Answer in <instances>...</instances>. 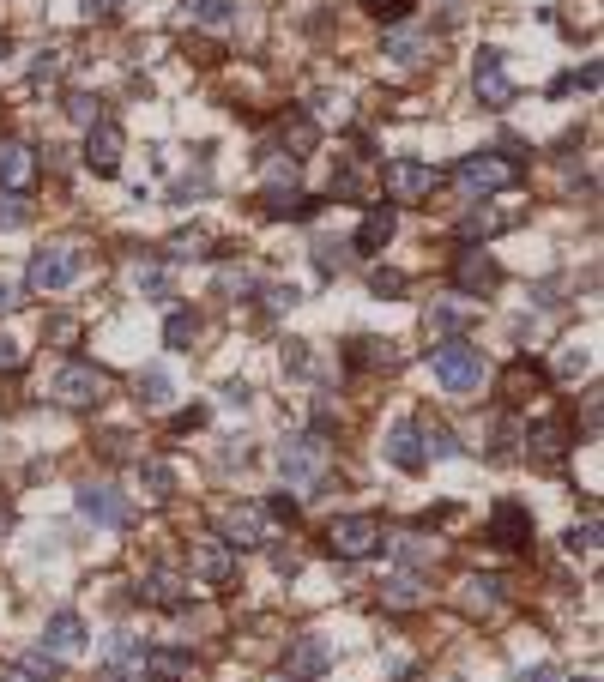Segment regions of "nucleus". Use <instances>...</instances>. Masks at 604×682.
Returning a JSON list of instances; mask_svg holds the SVG:
<instances>
[{
	"mask_svg": "<svg viewBox=\"0 0 604 682\" xmlns=\"http://www.w3.org/2000/svg\"><path fill=\"white\" fill-rule=\"evenodd\" d=\"M224 290H236V296H248V290H254V272H224Z\"/></svg>",
	"mask_w": 604,
	"mask_h": 682,
	"instance_id": "52",
	"label": "nucleus"
},
{
	"mask_svg": "<svg viewBox=\"0 0 604 682\" xmlns=\"http://www.w3.org/2000/svg\"><path fill=\"white\" fill-rule=\"evenodd\" d=\"M453 182H460L472 200L514 188V182H520V145L508 139L502 151H472V157H460V169H453Z\"/></svg>",
	"mask_w": 604,
	"mask_h": 682,
	"instance_id": "1",
	"label": "nucleus"
},
{
	"mask_svg": "<svg viewBox=\"0 0 604 682\" xmlns=\"http://www.w3.org/2000/svg\"><path fill=\"white\" fill-rule=\"evenodd\" d=\"M381 453H387L399 471H423V459H429V453H423V435H417L411 423H393L387 441H381Z\"/></svg>",
	"mask_w": 604,
	"mask_h": 682,
	"instance_id": "18",
	"label": "nucleus"
},
{
	"mask_svg": "<svg viewBox=\"0 0 604 682\" xmlns=\"http://www.w3.org/2000/svg\"><path fill=\"white\" fill-rule=\"evenodd\" d=\"M460 604H466V610H496V604H502V580H496V574H472L466 592H460Z\"/></svg>",
	"mask_w": 604,
	"mask_h": 682,
	"instance_id": "29",
	"label": "nucleus"
},
{
	"mask_svg": "<svg viewBox=\"0 0 604 682\" xmlns=\"http://www.w3.org/2000/svg\"><path fill=\"white\" fill-rule=\"evenodd\" d=\"M31 182H37V151L25 139H0V188L25 194Z\"/></svg>",
	"mask_w": 604,
	"mask_h": 682,
	"instance_id": "14",
	"label": "nucleus"
},
{
	"mask_svg": "<svg viewBox=\"0 0 604 682\" xmlns=\"http://www.w3.org/2000/svg\"><path fill=\"white\" fill-rule=\"evenodd\" d=\"M188 13H194L200 25H212V31H230V25H236V7H230V0H188Z\"/></svg>",
	"mask_w": 604,
	"mask_h": 682,
	"instance_id": "32",
	"label": "nucleus"
},
{
	"mask_svg": "<svg viewBox=\"0 0 604 682\" xmlns=\"http://www.w3.org/2000/svg\"><path fill=\"white\" fill-rule=\"evenodd\" d=\"M278 465H284L290 483H315V477L333 465V441H327L321 429H309V435H296V441L278 447Z\"/></svg>",
	"mask_w": 604,
	"mask_h": 682,
	"instance_id": "4",
	"label": "nucleus"
},
{
	"mask_svg": "<svg viewBox=\"0 0 604 682\" xmlns=\"http://www.w3.org/2000/svg\"><path fill=\"white\" fill-rule=\"evenodd\" d=\"M315 260H321V272H339L345 266V248L339 242H315Z\"/></svg>",
	"mask_w": 604,
	"mask_h": 682,
	"instance_id": "46",
	"label": "nucleus"
},
{
	"mask_svg": "<svg viewBox=\"0 0 604 682\" xmlns=\"http://www.w3.org/2000/svg\"><path fill=\"white\" fill-rule=\"evenodd\" d=\"M381 182H387V200H423V194H435V163H423V157H393L387 169H381Z\"/></svg>",
	"mask_w": 604,
	"mask_h": 682,
	"instance_id": "7",
	"label": "nucleus"
},
{
	"mask_svg": "<svg viewBox=\"0 0 604 682\" xmlns=\"http://www.w3.org/2000/svg\"><path fill=\"white\" fill-rule=\"evenodd\" d=\"M55 399H61V405H73V411H91V405H103V399H109V375H103V369H91V363H67V369L55 375Z\"/></svg>",
	"mask_w": 604,
	"mask_h": 682,
	"instance_id": "6",
	"label": "nucleus"
},
{
	"mask_svg": "<svg viewBox=\"0 0 604 682\" xmlns=\"http://www.w3.org/2000/svg\"><path fill=\"white\" fill-rule=\"evenodd\" d=\"M0 682H31V676H25V670H7V676H0Z\"/></svg>",
	"mask_w": 604,
	"mask_h": 682,
	"instance_id": "61",
	"label": "nucleus"
},
{
	"mask_svg": "<svg viewBox=\"0 0 604 682\" xmlns=\"http://www.w3.org/2000/svg\"><path fill=\"white\" fill-rule=\"evenodd\" d=\"M272 568H278V574H296V568H302V556H296V550H272Z\"/></svg>",
	"mask_w": 604,
	"mask_h": 682,
	"instance_id": "55",
	"label": "nucleus"
},
{
	"mask_svg": "<svg viewBox=\"0 0 604 682\" xmlns=\"http://www.w3.org/2000/svg\"><path fill=\"white\" fill-rule=\"evenodd\" d=\"M514 218H520V212H484V206H478V212H466V218H460V242H472V248H478V242H490L496 230H508Z\"/></svg>",
	"mask_w": 604,
	"mask_h": 682,
	"instance_id": "22",
	"label": "nucleus"
},
{
	"mask_svg": "<svg viewBox=\"0 0 604 682\" xmlns=\"http://www.w3.org/2000/svg\"><path fill=\"white\" fill-rule=\"evenodd\" d=\"M490 538L508 544V550H520V544L532 538V514H526L520 501H496V507H490Z\"/></svg>",
	"mask_w": 604,
	"mask_h": 682,
	"instance_id": "15",
	"label": "nucleus"
},
{
	"mask_svg": "<svg viewBox=\"0 0 604 682\" xmlns=\"http://www.w3.org/2000/svg\"><path fill=\"white\" fill-rule=\"evenodd\" d=\"M333 670V646L321 640V634H296L290 646H284V676L290 682H321Z\"/></svg>",
	"mask_w": 604,
	"mask_h": 682,
	"instance_id": "8",
	"label": "nucleus"
},
{
	"mask_svg": "<svg viewBox=\"0 0 604 682\" xmlns=\"http://www.w3.org/2000/svg\"><path fill=\"white\" fill-rule=\"evenodd\" d=\"M79 514H85L91 526H103V532H121V526L133 520V507H127L121 489H109V483H85V489H79Z\"/></svg>",
	"mask_w": 604,
	"mask_h": 682,
	"instance_id": "9",
	"label": "nucleus"
},
{
	"mask_svg": "<svg viewBox=\"0 0 604 682\" xmlns=\"http://www.w3.org/2000/svg\"><path fill=\"white\" fill-rule=\"evenodd\" d=\"M43 652H55V658H79V652H85V622H79L73 610H55L49 628H43Z\"/></svg>",
	"mask_w": 604,
	"mask_h": 682,
	"instance_id": "16",
	"label": "nucleus"
},
{
	"mask_svg": "<svg viewBox=\"0 0 604 682\" xmlns=\"http://www.w3.org/2000/svg\"><path fill=\"white\" fill-rule=\"evenodd\" d=\"M79 272H85V248H79V242H49V248H37V254H31L25 284H31L37 296H49V290H67Z\"/></svg>",
	"mask_w": 604,
	"mask_h": 682,
	"instance_id": "3",
	"label": "nucleus"
},
{
	"mask_svg": "<svg viewBox=\"0 0 604 682\" xmlns=\"http://www.w3.org/2000/svg\"><path fill=\"white\" fill-rule=\"evenodd\" d=\"M25 676H31V682H55V676H61V658L37 646V652H25Z\"/></svg>",
	"mask_w": 604,
	"mask_h": 682,
	"instance_id": "37",
	"label": "nucleus"
},
{
	"mask_svg": "<svg viewBox=\"0 0 604 682\" xmlns=\"http://www.w3.org/2000/svg\"><path fill=\"white\" fill-rule=\"evenodd\" d=\"M260 526H266V514H260L254 501H242V507H230V514H224V532H218V538H224L230 550H254V544H260Z\"/></svg>",
	"mask_w": 604,
	"mask_h": 682,
	"instance_id": "17",
	"label": "nucleus"
},
{
	"mask_svg": "<svg viewBox=\"0 0 604 682\" xmlns=\"http://www.w3.org/2000/svg\"><path fill=\"white\" fill-rule=\"evenodd\" d=\"M453 284H460L466 296H484L502 284V266L484 254V248H460V260H453Z\"/></svg>",
	"mask_w": 604,
	"mask_h": 682,
	"instance_id": "12",
	"label": "nucleus"
},
{
	"mask_svg": "<svg viewBox=\"0 0 604 682\" xmlns=\"http://www.w3.org/2000/svg\"><path fill=\"white\" fill-rule=\"evenodd\" d=\"M55 67H61V49H43V55H37V67H31V79H49Z\"/></svg>",
	"mask_w": 604,
	"mask_h": 682,
	"instance_id": "50",
	"label": "nucleus"
},
{
	"mask_svg": "<svg viewBox=\"0 0 604 682\" xmlns=\"http://www.w3.org/2000/svg\"><path fill=\"white\" fill-rule=\"evenodd\" d=\"M429 369L447 393H472L484 387V351L472 345V338H441V345L429 351Z\"/></svg>",
	"mask_w": 604,
	"mask_h": 682,
	"instance_id": "2",
	"label": "nucleus"
},
{
	"mask_svg": "<svg viewBox=\"0 0 604 682\" xmlns=\"http://www.w3.org/2000/svg\"><path fill=\"white\" fill-rule=\"evenodd\" d=\"M139 489H145V501H170L176 495V465L170 459H139Z\"/></svg>",
	"mask_w": 604,
	"mask_h": 682,
	"instance_id": "21",
	"label": "nucleus"
},
{
	"mask_svg": "<svg viewBox=\"0 0 604 682\" xmlns=\"http://www.w3.org/2000/svg\"><path fill=\"white\" fill-rule=\"evenodd\" d=\"M139 598H145V604H164V610H182V604H188V592H182V580H176L170 568H151V574L139 580Z\"/></svg>",
	"mask_w": 604,
	"mask_h": 682,
	"instance_id": "19",
	"label": "nucleus"
},
{
	"mask_svg": "<svg viewBox=\"0 0 604 682\" xmlns=\"http://www.w3.org/2000/svg\"><path fill=\"white\" fill-rule=\"evenodd\" d=\"M79 13H85V19H109V13H115V0H79Z\"/></svg>",
	"mask_w": 604,
	"mask_h": 682,
	"instance_id": "56",
	"label": "nucleus"
},
{
	"mask_svg": "<svg viewBox=\"0 0 604 682\" xmlns=\"http://www.w3.org/2000/svg\"><path fill=\"white\" fill-rule=\"evenodd\" d=\"M67 115H73L79 127H91V121H103V103H97L91 91H73V97H67Z\"/></svg>",
	"mask_w": 604,
	"mask_h": 682,
	"instance_id": "39",
	"label": "nucleus"
},
{
	"mask_svg": "<svg viewBox=\"0 0 604 682\" xmlns=\"http://www.w3.org/2000/svg\"><path fill=\"white\" fill-rule=\"evenodd\" d=\"M272 682H290V676H272Z\"/></svg>",
	"mask_w": 604,
	"mask_h": 682,
	"instance_id": "62",
	"label": "nucleus"
},
{
	"mask_svg": "<svg viewBox=\"0 0 604 682\" xmlns=\"http://www.w3.org/2000/svg\"><path fill=\"white\" fill-rule=\"evenodd\" d=\"M381 544H387L405 568H429V562H435V544H429V538H417V532H399V538H381Z\"/></svg>",
	"mask_w": 604,
	"mask_h": 682,
	"instance_id": "26",
	"label": "nucleus"
},
{
	"mask_svg": "<svg viewBox=\"0 0 604 682\" xmlns=\"http://www.w3.org/2000/svg\"><path fill=\"white\" fill-rule=\"evenodd\" d=\"M472 91H478L484 109H508V103H514V79H508V67H502V49H484V55L472 61Z\"/></svg>",
	"mask_w": 604,
	"mask_h": 682,
	"instance_id": "10",
	"label": "nucleus"
},
{
	"mask_svg": "<svg viewBox=\"0 0 604 682\" xmlns=\"http://www.w3.org/2000/svg\"><path fill=\"white\" fill-rule=\"evenodd\" d=\"M562 453H568V429L562 423H538L532 429V459L538 465H562Z\"/></svg>",
	"mask_w": 604,
	"mask_h": 682,
	"instance_id": "25",
	"label": "nucleus"
},
{
	"mask_svg": "<svg viewBox=\"0 0 604 682\" xmlns=\"http://www.w3.org/2000/svg\"><path fill=\"white\" fill-rule=\"evenodd\" d=\"M200 194H206V182H176V194H170V200H176V206H188V200H200Z\"/></svg>",
	"mask_w": 604,
	"mask_h": 682,
	"instance_id": "51",
	"label": "nucleus"
},
{
	"mask_svg": "<svg viewBox=\"0 0 604 682\" xmlns=\"http://www.w3.org/2000/svg\"><path fill=\"white\" fill-rule=\"evenodd\" d=\"M25 363V345H19V338H7V332H0V369H19Z\"/></svg>",
	"mask_w": 604,
	"mask_h": 682,
	"instance_id": "47",
	"label": "nucleus"
},
{
	"mask_svg": "<svg viewBox=\"0 0 604 682\" xmlns=\"http://www.w3.org/2000/svg\"><path fill=\"white\" fill-rule=\"evenodd\" d=\"M381 520H369V514H345V520H333L327 526V550L339 556V562H363V556H375L381 550Z\"/></svg>",
	"mask_w": 604,
	"mask_h": 682,
	"instance_id": "5",
	"label": "nucleus"
},
{
	"mask_svg": "<svg viewBox=\"0 0 604 682\" xmlns=\"http://www.w3.org/2000/svg\"><path fill=\"white\" fill-rule=\"evenodd\" d=\"M568 550H574V556H592V550H598V520L574 526V532H568Z\"/></svg>",
	"mask_w": 604,
	"mask_h": 682,
	"instance_id": "42",
	"label": "nucleus"
},
{
	"mask_svg": "<svg viewBox=\"0 0 604 682\" xmlns=\"http://www.w3.org/2000/svg\"><path fill=\"white\" fill-rule=\"evenodd\" d=\"M290 302H296V290H290V284H272V290H266V308H290Z\"/></svg>",
	"mask_w": 604,
	"mask_h": 682,
	"instance_id": "53",
	"label": "nucleus"
},
{
	"mask_svg": "<svg viewBox=\"0 0 604 682\" xmlns=\"http://www.w3.org/2000/svg\"><path fill=\"white\" fill-rule=\"evenodd\" d=\"M49 338H61V345H73V338H79V320H67V314H55V320H49Z\"/></svg>",
	"mask_w": 604,
	"mask_h": 682,
	"instance_id": "49",
	"label": "nucleus"
},
{
	"mask_svg": "<svg viewBox=\"0 0 604 682\" xmlns=\"http://www.w3.org/2000/svg\"><path fill=\"white\" fill-rule=\"evenodd\" d=\"M520 682H562V670H556V664H532Z\"/></svg>",
	"mask_w": 604,
	"mask_h": 682,
	"instance_id": "57",
	"label": "nucleus"
},
{
	"mask_svg": "<svg viewBox=\"0 0 604 682\" xmlns=\"http://www.w3.org/2000/svg\"><path fill=\"white\" fill-rule=\"evenodd\" d=\"M580 682H592V676H580Z\"/></svg>",
	"mask_w": 604,
	"mask_h": 682,
	"instance_id": "63",
	"label": "nucleus"
},
{
	"mask_svg": "<svg viewBox=\"0 0 604 682\" xmlns=\"http://www.w3.org/2000/svg\"><path fill=\"white\" fill-rule=\"evenodd\" d=\"M13 302H19V290H13V284H7V278H0V314H7V308H13Z\"/></svg>",
	"mask_w": 604,
	"mask_h": 682,
	"instance_id": "59",
	"label": "nucleus"
},
{
	"mask_svg": "<svg viewBox=\"0 0 604 682\" xmlns=\"http://www.w3.org/2000/svg\"><path fill=\"white\" fill-rule=\"evenodd\" d=\"M266 212H272V218H315L321 200H309L302 188H266Z\"/></svg>",
	"mask_w": 604,
	"mask_h": 682,
	"instance_id": "23",
	"label": "nucleus"
},
{
	"mask_svg": "<svg viewBox=\"0 0 604 682\" xmlns=\"http://www.w3.org/2000/svg\"><path fill=\"white\" fill-rule=\"evenodd\" d=\"M502 387H508V399H526V393H538V387H544V375H538V369H532V363L520 357V363H514L508 375H502Z\"/></svg>",
	"mask_w": 604,
	"mask_h": 682,
	"instance_id": "35",
	"label": "nucleus"
},
{
	"mask_svg": "<svg viewBox=\"0 0 604 682\" xmlns=\"http://www.w3.org/2000/svg\"><path fill=\"white\" fill-rule=\"evenodd\" d=\"M170 393H176V381H170V369H164V363L139 369V405H170Z\"/></svg>",
	"mask_w": 604,
	"mask_h": 682,
	"instance_id": "28",
	"label": "nucleus"
},
{
	"mask_svg": "<svg viewBox=\"0 0 604 682\" xmlns=\"http://www.w3.org/2000/svg\"><path fill=\"white\" fill-rule=\"evenodd\" d=\"M381 598H387V610H417V604H423V592H417L411 574H393V580L381 586Z\"/></svg>",
	"mask_w": 604,
	"mask_h": 682,
	"instance_id": "33",
	"label": "nucleus"
},
{
	"mask_svg": "<svg viewBox=\"0 0 604 682\" xmlns=\"http://www.w3.org/2000/svg\"><path fill=\"white\" fill-rule=\"evenodd\" d=\"M103 682H139V676H133V670H121V664H109V670H103Z\"/></svg>",
	"mask_w": 604,
	"mask_h": 682,
	"instance_id": "58",
	"label": "nucleus"
},
{
	"mask_svg": "<svg viewBox=\"0 0 604 682\" xmlns=\"http://www.w3.org/2000/svg\"><path fill=\"white\" fill-rule=\"evenodd\" d=\"M260 514H272V520H284V526H296V520H302V507H296L290 495H272V501L260 507Z\"/></svg>",
	"mask_w": 604,
	"mask_h": 682,
	"instance_id": "44",
	"label": "nucleus"
},
{
	"mask_svg": "<svg viewBox=\"0 0 604 682\" xmlns=\"http://www.w3.org/2000/svg\"><path fill=\"white\" fill-rule=\"evenodd\" d=\"M139 296L145 302H170V272L164 266H139Z\"/></svg>",
	"mask_w": 604,
	"mask_h": 682,
	"instance_id": "36",
	"label": "nucleus"
},
{
	"mask_svg": "<svg viewBox=\"0 0 604 682\" xmlns=\"http://www.w3.org/2000/svg\"><path fill=\"white\" fill-rule=\"evenodd\" d=\"M25 218H31L25 194H13V188H7V194H0V224H25Z\"/></svg>",
	"mask_w": 604,
	"mask_h": 682,
	"instance_id": "43",
	"label": "nucleus"
},
{
	"mask_svg": "<svg viewBox=\"0 0 604 682\" xmlns=\"http://www.w3.org/2000/svg\"><path fill=\"white\" fill-rule=\"evenodd\" d=\"M556 369H562V375H580V369H586V351H574V345H568V351H562V363H556Z\"/></svg>",
	"mask_w": 604,
	"mask_h": 682,
	"instance_id": "54",
	"label": "nucleus"
},
{
	"mask_svg": "<svg viewBox=\"0 0 604 682\" xmlns=\"http://www.w3.org/2000/svg\"><path fill=\"white\" fill-rule=\"evenodd\" d=\"M381 55H387L393 67H417V61L429 55V43H423V31H387V43H381Z\"/></svg>",
	"mask_w": 604,
	"mask_h": 682,
	"instance_id": "24",
	"label": "nucleus"
},
{
	"mask_svg": "<svg viewBox=\"0 0 604 682\" xmlns=\"http://www.w3.org/2000/svg\"><path fill=\"white\" fill-rule=\"evenodd\" d=\"M423 435V453H435V459H453V453H460V441H453L441 423H429V429H417Z\"/></svg>",
	"mask_w": 604,
	"mask_h": 682,
	"instance_id": "38",
	"label": "nucleus"
},
{
	"mask_svg": "<svg viewBox=\"0 0 604 682\" xmlns=\"http://www.w3.org/2000/svg\"><path fill=\"white\" fill-rule=\"evenodd\" d=\"M7 526H13V507H7V501H0V532H7Z\"/></svg>",
	"mask_w": 604,
	"mask_h": 682,
	"instance_id": "60",
	"label": "nucleus"
},
{
	"mask_svg": "<svg viewBox=\"0 0 604 682\" xmlns=\"http://www.w3.org/2000/svg\"><path fill=\"white\" fill-rule=\"evenodd\" d=\"M363 7H369L375 19H405V7H411V0H363Z\"/></svg>",
	"mask_w": 604,
	"mask_h": 682,
	"instance_id": "48",
	"label": "nucleus"
},
{
	"mask_svg": "<svg viewBox=\"0 0 604 682\" xmlns=\"http://www.w3.org/2000/svg\"><path fill=\"white\" fill-rule=\"evenodd\" d=\"M188 562H194V574L206 586H230V574H236V550L224 538H194L188 544Z\"/></svg>",
	"mask_w": 604,
	"mask_h": 682,
	"instance_id": "11",
	"label": "nucleus"
},
{
	"mask_svg": "<svg viewBox=\"0 0 604 682\" xmlns=\"http://www.w3.org/2000/svg\"><path fill=\"white\" fill-rule=\"evenodd\" d=\"M315 115H321V121H339V127H345V121H351V103H345V97H321V103H315Z\"/></svg>",
	"mask_w": 604,
	"mask_h": 682,
	"instance_id": "45",
	"label": "nucleus"
},
{
	"mask_svg": "<svg viewBox=\"0 0 604 682\" xmlns=\"http://www.w3.org/2000/svg\"><path fill=\"white\" fill-rule=\"evenodd\" d=\"M333 194H345V200H363V169H357V163H345L339 176H333Z\"/></svg>",
	"mask_w": 604,
	"mask_h": 682,
	"instance_id": "41",
	"label": "nucleus"
},
{
	"mask_svg": "<svg viewBox=\"0 0 604 682\" xmlns=\"http://www.w3.org/2000/svg\"><path fill=\"white\" fill-rule=\"evenodd\" d=\"M164 248H170V260H194V254H212V230H200V224H194V230H176Z\"/></svg>",
	"mask_w": 604,
	"mask_h": 682,
	"instance_id": "31",
	"label": "nucleus"
},
{
	"mask_svg": "<svg viewBox=\"0 0 604 682\" xmlns=\"http://www.w3.org/2000/svg\"><path fill=\"white\" fill-rule=\"evenodd\" d=\"M0 55H7V49H0Z\"/></svg>",
	"mask_w": 604,
	"mask_h": 682,
	"instance_id": "64",
	"label": "nucleus"
},
{
	"mask_svg": "<svg viewBox=\"0 0 604 682\" xmlns=\"http://www.w3.org/2000/svg\"><path fill=\"white\" fill-rule=\"evenodd\" d=\"M393 224H399V218H393V206H375V212L363 218V230H357V242H351V248H357V254H381V248L393 242Z\"/></svg>",
	"mask_w": 604,
	"mask_h": 682,
	"instance_id": "20",
	"label": "nucleus"
},
{
	"mask_svg": "<svg viewBox=\"0 0 604 682\" xmlns=\"http://www.w3.org/2000/svg\"><path fill=\"white\" fill-rule=\"evenodd\" d=\"M429 320H435L441 332H453V338H460V332L478 320V308H472V302H435V308H429Z\"/></svg>",
	"mask_w": 604,
	"mask_h": 682,
	"instance_id": "30",
	"label": "nucleus"
},
{
	"mask_svg": "<svg viewBox=\"0 0 604 682\" xmlns=\"http://www.w3.org/2000/svg\"><path fill=\"white\" fill-rule=\"evenodd\" d=\"M194 338H200V314H194V308H176V314L164 320V345H170V351H194Z\"/></svg>",
	"mask_w": 604,
	"mask_h": 682,
	"instance_id": "27",
	"label": "nucleus"
},
{
	"mask_svg": "<svg viewBox=\"0 0 604 682\" xmlns=\"http://www.w3.org/2000/svg\"><path fill=\"white\" fill-rule=\"evenodd\" d=\"M85 163L97 169V176H115L121 169V127L115 121H91L85 127Z\"/></svg>",
	"mask_w": 604,
	"mask_h": 682,
	"instance_id": "13",
	"label": "nucleus"
},
{
	"mask_svg": "<svg viewBox=\"0 0 604 682\" xmlns=\"http://www.w3.org/2000/svg\"><path fill=\"white\" fill-rule=\"evenodd\" d=\"M284 145H290V157H302L315 145V115H284Z\"/></svg>",
	"mask_w": 604,
	"mask_h": 682,
	"instance_id": "34",
	"label": "nucleus"
},
{
	"mask_svg": "<svg viewBox=\"0 0 604 682\" xmlns=\"http://www.w3.org/2000/svg\"><path fill=\"white\" fill-rule=\"evenodd\" d=\"M369 290H375V296H399V290H405V272H393V266H375V272H369Z\"/></svg>",
	"mask_w": 604,
	"mask_h": 682,
	"instance_id": "40",
	"label": "nucleus"
}]
</instances>
